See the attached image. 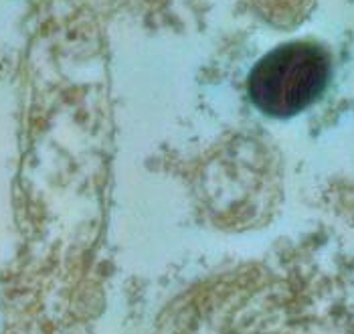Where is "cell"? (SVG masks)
<instances>
[{"mask_svg": "<svg viewBox=\"0 0 354 334\" xmlns=\"http://www.w3.org/2000/svg\"><path fill=\"white\" fill-rule=\"evenodd\" d=\"M253 8L273 27H298L310 15L316 0H251Z\"/></svg>", "mask_w": 354, "mask_h": 334, "instance_id": "2", "label": "cell"}, {"mask_svg": "<svg viewBox=\"0 0 354 334\" xmlns=\"http://www.w3.org/2000/svg\"><path fill=\"white\" fill-rule=\"evenodd\" d=\"M332 75L328 51L314 41H292L263 55L249 73L247 91L268 118L288 120L310 108Z\"/></svg>", "mask_w": 354, "mask_h": 334, "instance_id": "1", "label": "cell"}]
</instances>
